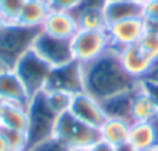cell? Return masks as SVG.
<instances>
[{
	"label": "cell",
	"instance_id": "obj_1",
	"mask_svg": "<svg viewBox=\"0 0 158 151\" xmlns=\"http://www.w3.org/2000/svg\"><path fill=\"white\" fill-rule=\"evenodd\" d=\"M81 67L82 91L101 103L123 92L133 91L139 83L124 70L118 50L113 47H110L96 59L87 64H81Z\"/></svg>",
	"mask_w": 158,
	"mask_h": 151
},
{
	"label": "cell",
	"instance_id": "obj_2",
	"mask_svg": "<svg viewBox=\"0 0 158 151\" xmlns=\"http://www.w3.org/2000/svg\"><path fill=\"white\" fill-rule=\"evenodd\" d=\"M53 137L67 148H89L101 139L98 128L81 122L70 111L56 117Z\"/></svg>",
	"mask_w": 158,
	"mask_h": 151
},
{
	"label": "cell",
	"instance_id": "obj_3",
	"mask_svg": "<svg viewBox=\"0 0 158 151\" xmlns=\"http://www.w3.org/2000/svg\"><path fill=\"white\" fill-rule=\"evenodd\" d=\"M40 28H28L19 24H10L0 33V64L13 69L19 58L28 51Z\"/></svg>",
	"mask_w": 158,
	"mask_h": 151
},
{
	"label": "cell",
	"instance_id": "obj_4",
	"mask_svg": "<svg viewBox=\"0 0 158 151\" xmlns=\"http://www.w3.org/2000/svg\"><path fill=\"white\" fill-rule=\"evenodd\" d=\"M13 69L22 80L30 97H34L36 94L45 91L53 67L45 59H42L33 48H30L19 58Z\"/></svg>",
	"mask_w": 158,
	"mask_h": 151
},
{
	"label": "cell",
	"instance_id": "obj_5",
	"mask_svg": "<svg viewBox=\"0 0 158 151\" xmlns=\"http://www.w3.org/2000/svg\"><path fill=\"white\" fill-rule=\"evenodd\" d=\"M27 109H28V118H30V125L27 131L28 148H31L53 137V128H54V122L57 115L48 108L44 92H39L34 97H31Z\"/></svg>",
	"mask_w": 158,
	"mask_h": 151
},
{
	"label": "cell",
	"instance_id": "obj_6",
	"mask_svg": "<svg viewBox=\"0 0 158 151\" xmlns=\"http://www.w3.org/2000/svg\"><path fill=\"white\" fill-rule=\"evenodd\" d=\"M112 47L107 30H81L71 38V51L73 58L79 64H87Z\"/></svg>",
	"mask_w": 158,
	"mask_h": 151
},
{
	"label": "cell",
	"instance_id": "obj_7",
	"mask_svg": "<svg viewBox=\"0 0 158 151\" xmlns=\"http://www.w3.org/2000/svg\"><path fill=\"white\" fill-rule=\"evenodd\" d=\"M31 48L42 59H45L53 69L65 65V64L74 61L73 51H71V41L50 36V34L44 33L42 30L34 38V42H33Z\"/></svg>",
	"mask_w": 158,
	"mask_h": 151
},
{
	"label": "cell",
	"instance_id": "obj_8",
	"mask_svg": "<svg viewBox=\"0 0 158 151\" xmlns=\"http://www.w3.org/2000/svg\"><path fill=\"white\" fill-rule=\"evenodd\" d=\"M70 112L81 122H84L93 128H98V129L107 120V114H106L101 101H98L95 97H92L90 94H87L84 91L73 95Z\"/></svg>",
	"mask_w": 158,
	"mask_h": 151
},
{
	"label": "cell",
	"instance_id": "obj_9",
	"mask_svg": "<svg viewBox=\"0 0 158 151\" xmlns=\"http://www.w3.org/2000/svg\"><path fill=\"white\" fill-rule=\"evenodd\" d=\"M146 30H147L146 20L143 17H133V19H127L109 25L107 34L112 47L121 50L124 47L138 44Z\"/></svg>",
	"mask_w": 158,
	"mask_h": 151
},
{
	"label": "cell",
	"instance_id": "obj_10",
	"mask_svg": "<svg viewBox=\"0 0 158 151\" xmlns=\"http://www.w3.org/2000/svg\"><path fill=\"white\" fill-rule=\"evenodd\" d=\"M45 89H60L71 94L82 91V67L79 62L71 61L65 65L51 69Z\"/></svg>",
	"mask_w": 158,
	"mask_h": 151
},
{
	"label": "cell",
	"instance_id": "obj_11",
	"mask_svg": "<svg viewBox=\"0 0 158 151\" xmlns=\"http://www.w3.org/2000/svg\"><path fill=\"white\" fill-rule=\"evenodd\" d=\"M118 55H119V61L124 70L136 81L147 78L155 65V61L150 56H147L138 44L118 50Z\"/></svg>",
	"mask_w": 158,
	"mask_h": 151
},
{
	"label": "cell",
	"instance_id": "obj_12",
	"mask_svg": "<svg viewBox=\"0 0 158 151\" xmlns=\"http://www.w3.org/2000/svg\"><path fill=\"white\" fill-rule=\"evenodd\" d=\"M44 33L59 38V39H68L77 33L79 25L76 20V16L71 11H59V10H51L50 14L47 16L42 28Z\"/></svg>",
	"mask_w": 158,
	"mask_h": 151
},
{
	"label": "cell",
	"instance_id": "obj_13",
	"mask_svg": "<svg viewBox=\"0 0 158 151\" xmlns=\"http://www.w3.org/2000/svg\"><path fill=\"white\" fill-rule=\"evenodd\" d=\"M0 98L5 103H16L23 106H28L31 100L28 91L25 89L14 69L3 67L0 70Z\"/></svg>",
	"mask_w": 158,
	"mask_h": 151
},
{
	"label": "cell",
	"instance_id": "obj_14",
	"mask_svg": "<svg viewBox=\"0 0 158 151\" xmlns=\"http://www.w3.org/2000/svg\"><path fill=\"white\" fill-rule=\"evenodd\" d=\"M104 14L107 25L133 19L143 17V2L141 0H118V2H107L104 7ZM109 28V27H107Z\"/></svg>",
	"mask_w": 158,
	"mask_h": 151
},
{
	"label": "cell",
	"instance_id": "obj_15",
	"mask_svg": "<svg viewBox=\"0 0 158 151\" xmlns=\"http://www.w3.org/2000/svg\"><path fill=\"white\" fill-rule=\"evenodd\" d=\"M158 115V109L152 100V97L146 92V89L141 86V81L138 83L130 104V118L132 123L135 122H152Z\"/></svg>",
	"mask_w": 158,
	"mask_h": 151
},
{
	"label": "cell",
	"instance_id": "obj_16",
	"mask_svg": "<svg viewBox=\"0 0 158 151\" xmlns=\"http://www.w3.org/2000/svg\"><path fill=\"white\" fill-rule=\"evenodd\" d=\"M50 11L48 0H27L16 24L28 28H42Z\"/></svg>",
	"mask_w": 158,
	"mask_h": 151
},
{
	"label": "cell",
	"instance_id": "obj_17",
	"mask_svg": "<svg viewBox=\"0 0 158 151\" xmlns=\"http://www.w3.org/2000/svg\"><path fill=\"white\" fill-rule=\"evenodd\" d=\"M129 142L139 151H149L158 143V131L152 122H135L130 126Z\"/></svg>",
	"mask_w": 158,
	"mask_h": 151
},
{
	"label": "cell",
	"instance_id": "obj_18",
	"mask_svg": "<svg viewBox=\"0 0 158 151\" xmlns=\"http://www.w3.org/2000/svg\"><path fill=\"white\" fill-rule=\"evenodd\" d=\"M130 126H132V122H129V120L107 117V120L99 128V135L102 140L116 146V145H121L129 140Z\"/></svg>",
	"mask_w": 158,
	"mask_h": 151
},
{
	"label": "cell",
	"instance_id": "obj_19",
	"mask_svg": "<svg viewBox=\"0 0 158 151\" xmlns=\"http://www.w3.org/2000/svg\"><path fill=\"white\" fill-rule=\"evenodd\" d=\"M30 118H28V109L23 104L16 103H5L2 114H0V126L16 129V131H28Z\"/></svg>",
	"mask_w": 158,
	"mask_h": 151
},
{
	"label": "cell",
	"instance_id": "obj_20",
	"mask_svg": "<svg viewBox=\"0 0 158 151\" xmlns=\"http://www.w3.org/2000/svg\"><path fill=\"white\" fill-rule=\"evenodd\" d=\"M135 89L129 91V92H123L119 95H115V97L102 101L101 104H102L107 117L124 118V120L132 122V118H130V104H132V97H133Z\"/></svg>",
	"mask_w": 158,
	"mask_h": 151
},
{
	"label": "cell",
	"instance_id": "obj_21",
	"mask_svg": "<svg viewBox=\"0 0 158 151\" xmlns=\"http://www.w3.org/2000/svg\"><path fill=\"white\" fill-rule=\"evenodd\" d=\"M76 16L77 25L81 30H107V20L104 14V8H84V10H76L73 11Z\"/></svg>",
	"mask_w": 158,
	"mask_h": 151
},
{
	"label": "cell",
	"instance_id": "obj_22",
	"mask_svg": "<svg viewBox=\"0 0 158 151\" xmlns=\"http://www.w3.org/2000/svg\"><path fill=\"white\" fill-rule=\"evenodd\" d=\"M42 92H44V97H45L48 108L56 115H60V114L70 111L71 100H73L74 94L67 92V91H60V89H45Z\"/></svg>",
	"mask_w": 158,
	"mask_h": 151
},
{
	"label": "cell",
	"instance_id": "obj_23",
	"mask_svg": "<svg viewBox=\"0 0 158 151\" xmlns=\"http://www.w3.org/2000/svg\"><path fill=\"white\" fill-rule=\"evenodd\" d=\"M138 45L141 47V50L147 56H150L156 62L158 61V28H149L147 27V30L144 31Z\"/></svg>",
	"mask_w": 158,
	"mask_h": 151
},
{
	"label": "cell",
	"instance_id": "obj_24",
	"mask_svg": "<svg viewBox=\"0 0 158 151\" xmlns=\"http://www.w3.org/2000/svg\"><path fill=\"white\" fill-rule=\"evenodd\" d=\"M0 132L6 139L11 151H27L28 149V134L27 132L8 129V128H2V126H0Z\"/></svg>",
	"mask_w": 158,
	"mask_h": 151
},
{
	"label": "cell",
	"instance_id": "obj_25",
	"mask_svg": "<svg viewBox=\"0 0 158 151\" xmlns=\"http://www.w3.org/2000/svg\"><path fill=\"white\" fill-rule=\"evenodd\" d=\"M27 0H3L0 3V16L8 24H16Z\"/></svg>",
	"mask_w": 158,
	"mask_h": 151
},
{
	"label": "cell",
	"instance_id": "obj_26",
	"mask_svg": "<svg viewBox=\"0 0 158 151\" xmlns=\"http://www.w3.org/2000/svg\"><path fill=\"white\" fill-rule=\"evenodd\" d=\"M143 19L149 28H158V0L143 2Z\"/></svg>",
	"mask_w": 158,
	"mask_h": 151
},
{
	"label": "cell",
	"instance_id": "obj_27",
	"mask_svg": "<svg viewBox=\"0 0 158 151\" xmlns=\"http://www.w3.org/2000/svg\"><path fill=\"white\" fill-rule=\"evenodd\" d=\"M68 148L65 145H62L59 140H56L54 137L45 140V142H40L31 148H28L27 151H67Z\"/></svg>",
	"mask_w": 158,
	"mask_h": 151
},
{
	"label": "cell",
	"instance_id": "obj_28",
	"mask_svg": "<svg viewBox=\"0 0 158 151\" xmlns=\"http://www.w3.org/2000/svg\"><path fill=\"white\" fill-rule=\"evenodd\" d=\"M51 10H59V11H74L82 0H48Z\"/></svg>",
	"mask_w": 158,
	"mask_h": 151
},
{
	"label": "cell",
	"instance_id": "obj_29",
	"mask_svg": "<svg viewBox=\"0 0 158 151\" xmlns=\"http://www.w3.org/2000/svg\"><path fill=\"white\" fill-rule=\"evenodd\" d=\"M141 86L146 89V92L152 97L156 109H158V81H153V80H149V78H144L141 80Z\"/></svg>",
	"mask_w": 158,
	"mask_h": 151
},
{
	"label": "cell",
	"instance_id": "obj_30",
	"mask_svg": "<svg viewBox=\"0 0 158 151\" xmlns=\"http://www.w3.org/2000/svg\"><path fill=\"white\" fill-rule=\"evenodd\" d=\"M87 149H89V151H115V146L110 145L109 142L99 139V140H96L93 145H90Z\"/></svg>",
	"mask_w": 158,
	"mask_h": 151
},
{
	"label": "cell",
	"instance_id": "obj_31",
	"mask_svg": "<svg viewBox=\"0 0 158 151\" xmlns=\"http://www.w3.org/2000/svg\"><path fill=\"white\" fill-rule=\"evenodd\" d=\"M115 151H139V149L135 148V146L127 140V142H124V143H121V145H116V146H115Z\"/></svg>",
	"mask_w": 158,
	"mask_h": 151
},
{
	"label": "cell",
	"instance_id": "obj_32",
	"mask_svg": "<svg viewBox=\"0 0 158 151\" xmlns=\"http://www.w3.org/2000/svg\"><path fill=\"white\" fill-rule=\"evenodd\" d=\"M147 78H149V80H153V81H158V61L155 62V65H153V69H152V72L149 73Z\"/></svg>",
	"mask_w": 158,
	"mask_h": 151
},
{
	"label": "cell",
	"instance_id": "obj_33",
	"mask_svg": "<svg viewBox=\"0 0 158 151\" xmlns=\"http://www.w3.org/2000/svg\"><path fill=\"white\" fill-rule=\"evenodd\" d=\"M0 151H11L10 146H8V142H6V139L3 137L2 132H0Z\"/></svg>",
	"mask_w": 158,
	"mask_h": 151
},
{
	"label": "cell",
	"instance_id": "obj_34",
	"mask_svg": "<svg viewBox=\"0 0 158 151\" xmlns=\"http://www.w3.org/2000/svg\"><path fill=\"white\" fill-rule=\"evenodd\" d=\"M8 25H10V24H8V22H6V20L2 17V16H0V33H2V31H3V30H5Z\"/></svg>",
	"mask_w": 158,
	"mask_h": 151
},
{
	"label": "cell",
	"instance_id": "obj_35",
	"mask_svg": "<svg viewBox=\"0 0 158 151\" xmlns=\"http://www.w3.org/2000/svg\"><path fill=\"white\" fill-rule=\"evenodd\" d=\"M67 151H89L87 148H68Z\"/></svg>",
	"mask_w": 158,
	"mask_h": 151
},
{
	"label": "cell",
	"instance_id": "obj_36",
	"mask_svg": "<svg viewBox=\"0 0 158 151\" xmlns=\"http://www.w3.org/2000/svg\"><path fill=\"white\" fill-rule=\"evenodd\" d=\"M3 104H5V101L0 98V114H2V109H3Z\"/></svg>",
	"mask_w": 158,
	"mask_h": 151
},
{
	"label": "cell",
	"instance_id": "obj_37",
	"mask_svg": "<svg viewBox=\"0 0 158 151\" xmlns=\"http://www.w3.org/2000/svg\"><path fill=\"white\" fill-rule=\"evenodd\" d=\"M149 151H158V143H156V145H155V146H153V148H150V149H149Z\"/></svg>",
	"mask_w": 158,
	"mask_h": 151
},
{
	"label": "cell",
	"instance_id": "obj_38",
	"mask_svg": "<svg viewBox=\"0 0 158 151\" xmlns=\"http://www.w3.org/2000/svg\"><path fill=\"white\" fill-rule=\"evenodd\" d=\"M107 2H118V0H107Z\"/></svg>",
	"mask_w": 158,
	"mask_h": 151
},
{
	"label": "cell",
	"instance_id": "obj_39",
	"mask_svg": "<svg viewBox=\"0 0 158 151\" xmlns=\"http://www.w3.org/2000/svg\"><path fill=\"white\" fill-rule=\"evenodd\" d=\"M2 2H3V0H0V3H2Z\"/></svg>",
	"mask_w": 158,
	"mask_h": 151
},
{
	"label": "cell",
	"instance_id": "obj_40",
	"mask_svg": "<svg viewBox=\"0 0 158 151\" xmlns=\"http://www.w3.org/2000/svg\"><path fill=\"white\" fill-rule=\"evenodd\" d=\"M141 2H144V0H141Z\"/></svg>",
	"mask_w": 158,
	"mask_h": 151
}]
</instances>
